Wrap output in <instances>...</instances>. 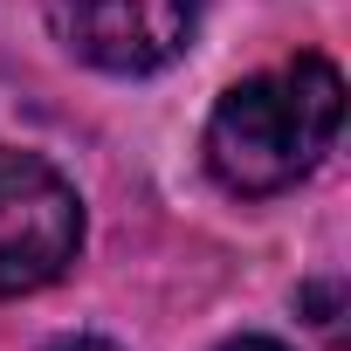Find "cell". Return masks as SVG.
Listing matches in <instances>:
<instances>
[{"mask_svg": "<svg viewBox=\"0 0 351 351\" xmlns=\"http://www.w3.org/2000/svg\"><path fill=\"white\" fill-rule=\"evenodd\" d=\"M337 124H344V76L324 56H296L282 69L241 76L214 104V117H207V172L241 200L282 193V186L310 180L324 165Z\"/></svg>", "mask_w": 351, "mask_h": 351, "instance_id": "cell-1", "label": "cell"}, {"mask_svg": "<svg viewBox=\"0 0 351 351\" xmlns=\"http://www.w3.org/2000/svg\"><path fill=\"white\" fill-rule=\"evenodd\" d=\"M83 248V200L35 152L0 145V296L49 289Z\"/></svg>", "mask_w": 351, "mask_h": 351, "instance_id": "cell-2", "label": "cell"}, {"mask_svg": "<svg viewBox=\"0 0 351 351\" xmlns=\"http://www.w3.org/2000/svg\"><path fill=\"white\" fill-rule=\"evenodd\" d=\"M42 8L56 42L104 76H152L180 62L200 28V0H42Z\"/></svg>", "mask_w": 351, "mask_h": 351, "instance_id": "cell-3", "label": "cell"}, {"mask_svg": "<svg viewBox=\"0 0 351 351\" xmlns=\"http://www.w3.org/2000/svg\"><path fill=\"white\" fill-rule=\"evenodd\" d=\"M221 351H289V344H276V337H228Z\"/></svg>", "mask_w": 351, "mask_h": 351, "instance_id": "cell-4", "label": "cell"}, {"mask_svg": "<svg viewBox=\"0 0 351 351\" xmlns=\"http://www.w3.org/2000/svg\"><path fill=\"white\" fill-rule=\"evenodd\" d=\"M49 351H117V344H104V337H69V344H49Z\"/></svg>", "mask_w": 351, "mask_h": 351, "instance_id": "cell-5", "label": "cell"}]
</instances>
